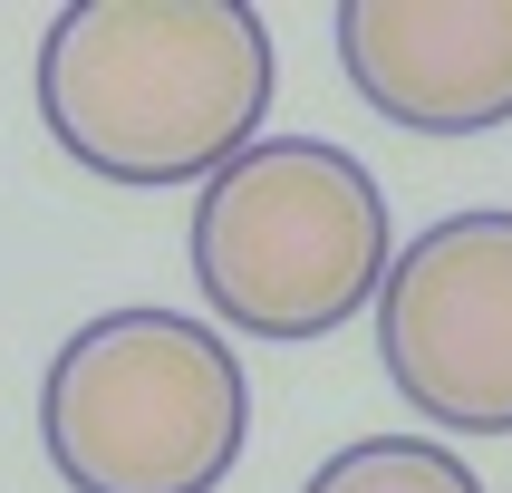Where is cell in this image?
Here are the masks:
<instances>
[{
    "mask_svg": "<svg viewBox=\"0 0 512 493\" xmlns=\"http://www.w3.org/2000/svg\"><path fill=\"white\" fill-rule=\"evenodd\" d=\"M339 68L387 126L416 136L512 126V0H348Z\"/></svg>",
    "mask_w": 512,
    "mask_h": 493,
    "instance_id": "obj_5",
    "label": "cell"
},
{
    "mask_svg": "<svg viewBox=\"0 0 512 493\" xmlns=\"http://www.w3.org/2000/svg\"><path fill=\"white\" fill-rule=\"evenodd\" d=\"M252 435V377L184 310H107L39 377V445L68 493H213Z\"/></svg>",
    "mask_w": 512,
    "mask_h": 493,
    "instance_id": "obj_3",
    "label": "cell"
},
{
    "mask_svg": "<svg viewBox=\"0 0 512 493\" xmlns=\"http://www.w3.org/2000/svg\"><path fill=\"white\" fill-rule=\"evenodd\" d=\"M377 358L426 426L512 435V213H445L387 261Z\"/></svg>",
    "mask_w": 512,
    "mask_h": 493,
    "instance_id": "obj_4",
    "label": "cell"
},
{
    "mask_svg": "<svg viewBox=\"0 0 512 493\" xmlns=\"http://www.w3.org/2000/svg\"><path fill=\"white\" fill-rule=\"evenodd\" d=\"M300 493H484V484H474V464H464L455 445H435V435H358V445H339Z\"/></svg>",
    "mask_w": 512,
    "mask_h": 493,
    "instance_id": "obj_6",
    "label": "cell"
},
{
    "mask_svg": "<svg viewBox=\"0 0 512 493\" xmlns=\"http://www.w3.org/2000/svg\"><path fill=\"white\" fill-rule=\"evenodd\" d=\"M39 116L107 184H213L261 145L271 29L242 0H68L39 39Z\"/></svg>",
    "mask_w": 512,
    "mask_h": 493,
    "instance_id": "obj_1",
    "label": "cell"
},
{
    "mask_svg": "<svg viewBox=\"0 0 512 493\" xmlns=\"http://www.w3.org/2000/svg\"><path fill=\"white\" fill-rule=\"evenodd\" d=\"M397 261L377 174L329 136H261L194 194V290L242 339L300 348L377 310Z\"/></svg>",
    "mask_w": 512,
    "mask_h": 493,
    "instance_id": "obj_2",
    "label": "cell"
}]
</instances>
